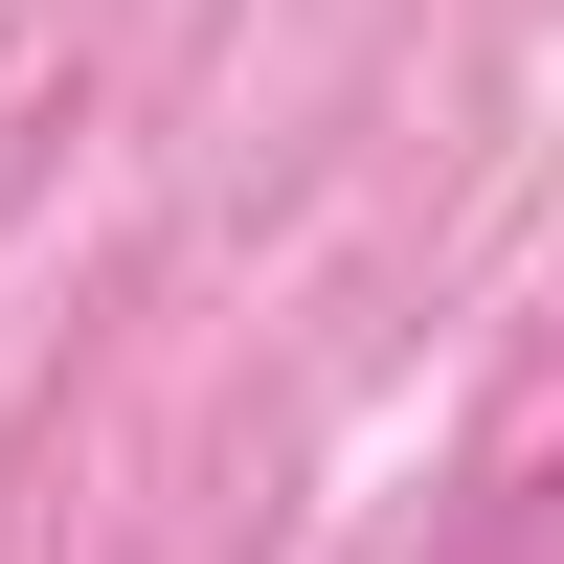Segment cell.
Returning <instances> with one entry per match:
<instances>
[{"instance_id":"6da1fadb","label":"cell","mask_w":564,"mask_h":564,"mask_svg":"<svg viewBox=\"0 0 564 564\" xmlns=\"http://www.w3.org/2000/svg\"><path fill=\"white\" fill-rule=\"evenodd\" d=\"M542 475H564V406H542Z\"/></svg>"}]
</instances>
